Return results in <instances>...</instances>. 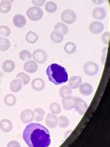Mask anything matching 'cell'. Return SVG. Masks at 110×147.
I'll use <instances>...</instances> for the list:
<instances>
[{"instance_id": "cell-16", "label": "cell", "mask_w": 110, "mask_h": 147, "mask_svg": "<svg viewBox=\"0 0 110 147\" xmlns=\"http://www.w3.org/2000/svg\"><path fill=\"white\" fill-rule=\"evenodd\" d=\"M92 16L95 20H104L107 16V11L103 7H96L93 10Z\"/></svg>"}, {"instance_id": "cell-8", "label": "cell", "mask_w": 110, "mask_h": 147, "mask_svg": "<svg viewBox=\"0 0 110 147\" xmlns=\"http://www.w3.org/2000/svg\"><path fill=\"white\" fill-rule=\"evenodd\" d=\"M34 119V111L31 109H24L20 114V120L22 123L29 124L32 123Z\"/></svg>"}, {"instance_id": "cell-38", "label": "cell", "mask_w": 110, "mask_h": 147, "mask_svg": "<svg viewBox=\"0 0 110 147\" xmlns=\"http://www.w3.org/2000/svg\"><path fill=\"white\" fill-rule=\"evenodd\" d=\"M107 48L105 47L103 49V51H102V56H101V61L103 64L105 63V61L107 59Z\"/></svg>"}, {"instance_id": "cell-5", "label": "cell", "mask_w": 110, "mask_h": 147, "mask_svg": "<svg viewBox=\"0 0 110 147\" xmlns=\"http://www.w3.org/2000/svg\"><path fill=\"white\" fill-rule=\"evenodd\" d=\"M61 19L62 22L65 24H72L75 23L77 20V15L75 11L72 10L67 9L63 11L61 15Z\"/></svg>"}, {"instance_id": "cell-13", "label": "cell", "mask_w": 110, "mask_h": 147, "mask_svg": "<svg viewBox=\"0 0 110 147\" xmlns=\"http://www.w3.org/2000/svg\"><path fill=\"white\" fill-rule=\"evenodd\" d=\"M13 23L17 28H23L27 24V19L23 15L17 14L13 18Z\"/></svg>"}, {"instance_id": "cell-23", "label": "cell", "mask_w": 110, "mask_h": 147, "mask_svg": "<svg viewBox=\"0 0 110 147\" xmlns=\"http://www.w3.org/2000/svg\"><path fill=\"white\" fill-rule=\"evenodd\" d=\"M4 101L8 107H13L17 103V98L13 94H8L4 96Z\"/></svg>"}, {"instance_id": "cell-10", "label": "cell", "mask_w": 110, "mask_h": 147, "mask_svg": "<svg viewBox=\"0 0 110 147\" xmlns=\"http://www.w3.org/2000/svg\"><path fill=\"white\" fill-rule=\"evenodd\" d=\"M75 96L72 95L65 96L62 98L61 105L63 108L65 110L69 111L74 108V100H75Z\"/></svg>"}, {"instance_id": "cell-39", "label": "cell", "mask_w": 110, "mask_h": 147, "mask_svg": "<svg viewBox=\"0 0 110 147\" xmlns=\"http://www.w3.org/2000/svg\"><path fill=\"white\" fill-rule=\"evenodd\" d=\"M6 147H21L20 143L17 140H11L7 144Z\"/></svg>"}, {"instance_id": "cell-35", "label": "cell", "mask_w": 110, "mask_h": 147, "mask_svg": "<svg viewBox=\"0 0 110 147\" xmlns=\"http://www.w3.org/2000/svg\"><path fill=\"white\" fill-rule=\"evenodd\" d=\"M11 30L6 25H0V37H8L11 35Z\"/></svg>"}, {"instance_id": "cell-24", "label": "cell", "mask_w": 110, "mask_h": 147, "mask_svg": "<svg viewBox=\"0 0 110 147\" xmlns=\"http://www.w3.org/2000/svg\"><path fill=\"white\" fill-rule=\"evenodd\" d=\"M55 30L58 31L60 33H61L63 36L66 35L68 33L69 29L66 24L63 23V22H57L55 25Z\"/></svg>"}, {"instance_id": "cell-9", "label": "cell", "mask_w": 110, "mask_h": 147, "mask_svg": "<svg viewBox=\"0 0 110 147\" xmlns=\"http://www.w3.org/2000/svg\"><path fill=\"white\" fill-rule=\"evenodd\" d=\"M104 24L99 21H93L89 25V31L92 34L96 35L101 34L104 31Z\"/></svg>"}, {"instance_id": "cell-34", "label": "cell", "mask_w": 110, "mask_h": 147, "mask_svg": "<svg viewBox=\"0 0 110 147\" xmlns=\"http://www.w3.org/2000/svg\"><path fill=\"white\" fill-rule=\"evenodd\" d=\"M11 4L7 2H4V1H1L0 3V12L1 13H8L11 11Z\"/></svg>"}, {"instance_id": "cell-40", "label": "cell", "mask_w": 110, "mask_h": 147, "mask_svg": "<svg viewBox=\"0 0 110 147\" xmlns=\"http://www.w3.org/2000/svg\"><path fill=\"white\" fill-rule=\"evenodd\" d=\"M91 1L93 4H96V5L103 4V3L105 2V0H91Z\"/></svg>"}, {"instance_id": "cell-37", "label": "cell", "mask_w": 110, "mask_h": 147, "mask_svg": "<svg viewBox=\"0 0 110 147\" xmlns=\"http://www.w3.org/2000/svg\"><path fill=\"white\" fill-rule=\"evenodd\" d=\"M45 1L46 0H32V2L34 6L41 7L45 4Z\"/></svg>"}, {"instance_id": "cell-36", "label": "cell", "mask_w": 110, "mask_h": 147, "mask_svg": "<svg viewBox=\"0 0 110 147\" xmlns=\"http://www.w3.org/2000/svg\"><path fill=\"white\" fill-rule=\"evenodd\" d=\"M109 32H105L104 34L102 35V40L105 45H107L109 44Z\"/></svg>"}, {"instance_id": "cell-12", "label": "cell", "mask_w": 110, "mask_h": 147, "mask_svg": "<svg viewBox=\"0 0 110 147\" xmlns=\"http://www.w3.org/2000/svg\"><path fill=\"white\" fill-rule=\"evenodd\" d=\"M45 124L49 128H55L58 125V117L56 114L48 113L45 117Z\"/></svg>"}, {"instance_id": "cell-15", "label": "cell", "mask_w": 110, "mask_h": 147, "mask_svg": "<svg viewBox=\"0 0 110 147\" xmlns=\"http://www.w3.org/2000/svg\"><path fill=\"white\" fill-rule=\"evenodd\" d=\"M80 94L84 96H91L93 92V87L91 84L88 82L82 83L79 87Z\"/></svg>"}, {"instance_id": "cell-28", "label": "cell", "mask_w": 110, "mask_h": 147, "mask_svg": "<svg viewBox=\"0 0 110 147\" xmlns=\"http://www.w3.org/2000/svg\"><path fill=\"white\" fill-rule=\"evenodd\" d=\"M59 93L60 97L63 98L65 97V96L72 95L73 91H72V89L68 85H63L60 88Z\"/></svg>"}, {"instance_id": "cell-4", "label": "cell", "mask_w": 110, "mask_h": 147, "mask_svg": "<svg viewBox=\"0 0 110 147\" xmlns=\"http://www.w3.org/2000/svg\"><path fill=\"white\" fill-rule=\"evenodd\" d=\"M99 66L94 61H87L83 66V71L86 76H95L99 73Z\"/></svg>"}, {"instance_id": "cell-20", "label": "cell", "mask_w": 110, "mask_h": 147, "mask_svg": "<svg viewBox=\"0 0 110 147\" xmlns=\"http://www.w3.org/2000/svg\"><path fill=\"white\" fill-rule=\"evenodd\" d=\"M50 39L53 43L59 44L63 42V39H64V36L61 33H60L58 31H53L51 32L50 35Z\"/></svg>"}, {"instance_id": "cell-26", "label": "cell", "mask_w": 110, "mask_h": 147, "mask_svg": "<svg viewBox=\"0 0 110 147\" xmlns=\"http://www.w3.org/2000/svg\"><path fill=\"white\" fill-rule=\"evenodd\" d=\"M77 50L76 44L73 42H68L64 45V51L68 55H73Z\"/></svg>"}, {"instance_id": "cell-11", "label": "cell", "mask_w": 110, "mask_h": 147, "mask_svg": "<svg viewBox=\"0 0 110 147\" xmlns=\"http://www.w3.org/2000/svg\"><path fill=\"white\" fill-rule=\"evenodd\" d=\"M23 68H24V71L26 73H29V74H33V73H35L38 71V63L34 60H29V61H26L24 63Z\"/></svg>"}, {"instance_id": "cell-29", "label": "cell", "mask_w": 110, "mask_h": 147, "mask_svg": "<svg viewBox=\"0 0 110 147\" xmlns=\"http://www.w3.org/2000/svg\"><path fill=\"white\" fill-rule=\"evenodd\" d=\"M49 109H50L51 113L56 114V115L59 114L61 112V107L57 102H53L50 103V106H49Z\"/></svg>"}, {"instance_id": "cell-22", "label": "cell", "mask_w": 110, "mask_h": 147, "mask_svg": "<svg viewBox=\"0 0 110 147\" xmlns=\"http://www.w3.org/2000/svg\"><path fill=\"white\" fill-rule=\"evenodd\" d=\"M34 119L36 121L40 122L43 120L45 116V112L42 107H36L34 110Z\"/></svg>"}, {"instance_id": "cell-3", "label": "cell", "mask_w": 110, "mask_h": 147, "mask_svg": "<svg viewBox=\"0 0 110 147\" xmlns=\"http://www.w3.org/2000/svg\"><path fill=\"white\" fill-rule=\"evenodd\" d=\"M27 18L33 22H36L42 19L43 16V11L40 7L32 6L27 11Z\"/></svg>"}, {"instance_id": "cell-32", "label": "cell", "mask_w": 110, "mask_h": 147, "mask_svg": "<svg viewBox=\"0 0 110 147\" xmlns=\"http://www.w3.org/2000/svg\"><path fill=\"white\" fill-rule=\"evenodd\" d=\"M19 57L22 61H27L32 58V54L27 50H24L20 52Z\"/></svg>"}, {"instance_id": "cell-25", "label": "cell", "mask_w": 110, "mask_h": 147, "mask_svg": "<svg viewBox=\"0 0 110 147\" xmlns=\"http://www.w3.org/2000/svg\"><path fill=\"white\" fill-rule=\"evenodd\" d=\"M39 38V36L33 31H29L26 35V40L27 43L30 44H34L36 43Z\"/></svg>"}, {"instance_id": "cell-21", "label": "cell", "mask_w": 110, "mask_h": 147, "mask_svg": "<svg viewBox=\"0 0 110 147\" xmlns=\"http://www.w3.org/2000/svg\"><path fill=\"white\" fill-rule=\"evenodd\" d=\"M15 68H16V64H15V62L13 61H12V60L8 59L3 62L2 69L5 73H11V72L14 71Z\"/></svg>"}, {"instance_id": "cell-7", "label": "cell", "mask_w": 110, "mask_h": 147, "mask_svg": "<svg viewBox=\"0 0 110 147\" xmlns=\"http://www.w3.org/2000/svg\"><path fill=\"white\" fill-rule=\"evenodd\" d=\"M32 57L34 61L36 62L37 63L43 64L47 61L48 55H47V53L45 50H42V49H37L33 52Z\"/></svg>"}, {"instance_id": "cell-17", "label": "cell", "mask_w": 110, "mask_h": 147, "mask_svg": "<svg viewBox=\"0 0 110 147\" xmlns=\"http://www.w3.org/2000/svg\"><path fill=\"white\" fill-rule=\"evenodd\" d=\"M13 128L12 121L8 119H4L0 121V129L4 133H10Z\"/></svg>"}, {"instance_id": "cell-14", "label": "cell", "mask_w": 110, "mask_h": 147, "mask_svg": "<svg viewBox=\"0 0 110 147\" xmlns=\"http://www.w3.org/2000/svg\"><path fill=\"white\" fill-rule=\"evenodd\" d=\"M32 89L36 91H41L45 89V82L40 78H37L34 79L31 83Z\"/></svg>"}, {"instance_id": "cell-43", "label": "cell", "mask_w": 110, "mask_h": 147, "mask_svg": "<svg viewBox=\"0 0 110 147\" xmlns=\"http://www.w3.org/2000/svg\"><path fill=\"white\" fill-rule=\"evenodd\" d=\"M105 1H108V0H105Z\"/></svg>"}, {"instance_id": "cell-2", "label": "cell", "mask_w": 110, "mask_h": 147, "mask_svg": "<svg viewBox=\"0 0 110 147\" xmlns=\"http://www.w3.org/2000/svg\"><path fill=\"white\" fill-rule=\"evenodd\" d=\"M48 80L55 85L65 83L68 80V73L66 69L58 63H52L46 69Z\"/></svg>"}, {"instance_id": "cell-1", "label": "cell", "mask_w": 110, "mask_h": 147, "mask_svg": "<svg viewBox=\"0 0 110 147\" xmlns=\"http://www.w3.org/2000/svg\"><path fill=\"white\" fill-rule=\"evenodd\" d=\"M22 138L29 147H48L51 144L50 131L39 123L28 124L23 130Z\"/></svg>"}, {"instance_id": "cell-42", "label": "cell", "mask_w": 110, "mask_h": 147, "mask_svg": "<svg viewBox=\"0 0 110 147\" xmlns=\"http://www.w3.org/2000/svg\"><path fill=\"white\" fill-rule=\"evenodd\" d=\"M1 1H4V2L10 3V4H12V3L14 1V0H1Z\"/></svg>"}, {"instance_id": "cell-6", "label": "cell", "mask_w": 110, "mask_h": 147, "mask_svg": "<svg viewBox=\"0 0 110 147\" xmlns=\"http://www.w3.org/2000/svg\"><path fill=\"white\" fill-rule=\"evenodd\" d=\"M88 104L82 98L75 97L74 100V108L80 115H84L88 109Z\"/></svg>"}, {"instance_id": "cell-27", "label": "cell", "mask_w": 110, "mask_h": 147, "mask_svg": "<svg viewBox=\"0 0 110 147\" xmlns=\"http://www.w3.org/2000/svg\"><path fill=\"white\" fill-rule=\"evenodd\" d=\"M11 47V42L5 37H0V51L6 52Z\"/></svg>"}, {"instance_id": "cell-41", "label": "cell", "mask_w": 110, "mask_h": 147, "mask_svg": "<svg viewBox=\"0 0 110 147\" xmlns=\"http://www.w3.org/2000/svg\"><path fill=\"white\" fill-rule=\"evenodd\" d=\"M72 132H73V130H68V131L65 132V135H64V138H65V139H66L67 138H68V137L69 136V135H70V134Z\"/></svg>"}, {"instance_id": "cell-19", "label": "cell", "mask_w": 110, "mask_h": 147, "mask_svg": "<svg viewBox=\"0 0 110 147\" xmlns=\"http://www.w3.org/2000/svg\"><path fill=\"white\" fill-rule=\"evenodd\" d=\"M23 83L22 80L19 78L15 79L10 84V90L13 93H18L22 89Z\"/></svg>"}, {"instance_id": "cell-30", "label": "cell", "mask_w": 110, "mask_h": 147, "mask_svg": "<svg viewBox=\"0 0 110 147\" xmlns=\"http://www.w3.org/2000/svg\"><path fill=\"white\" fill-rule=\"evenodd\" d=\"M45 11H47V13H55L56 11H57V5L55 2H54V1H47L45 4Z\"/></svg>"}, {"instance_id": "cell-31", "label": "cell", "mask_w": 110, "mask_h": 147, "mask_svg": "<svg viewBox=\"0 0 110 147\" xmlns=\"http://www.w3.org/2000/svg\"><path fill=\"white\" fill-rule=\"evenodd\" d=\"M70 121L69 119L65 116H60L58 117V125L61 128H68Z\"/></svg>"}, {"instance_id": "cell-18", "label": "cell", "mask_w": 110, "mask_h": 147, "mask_svg": "<svg viewBox=\"0 0 110 147\" xmlns=\"http://www.w3.org/2000/svg\"><path fill=\"white\" fill-rule=\"evenodd\" d=\"M82 78L78 76H72L70 78H68V86L72 89H77L80 87V84H82Z\"/></svg>"}, {"instance_id": "cell-33", "label": "cell", "mask_w": 110, "mask_h": 147, "mask_svg": "<svg viewBox=\"0 0 110 147\" xmlns=\"http://www.w3.org/2000/svg\"><path fill=\"white\" fill-rule=\"evenodd\" d=\"M16 78H19L22 80L23 85H27L29 82H30V77L28 74L26 73H23V72H21V73H19L16 76Z\"/></svg>"}]
</instances>
